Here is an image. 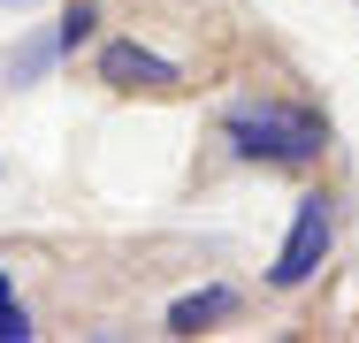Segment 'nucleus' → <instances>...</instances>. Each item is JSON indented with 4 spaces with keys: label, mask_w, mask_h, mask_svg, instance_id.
I'll return each mask as SVG.
<instances>
[{
    "label": "nucleus",
    "mask_w": 359,
    "mask_h": 343,
    "mask_svg": "<svg viewBox=\"0 0 359 343\" xmlns=\"http://www.w3.org/2000/svg\"><path fill=\"white\" fill-rule=\"evenodd\" d=\"M0 8H31V0H0Z\"/></svg>",
    "instance_id": "nucleus-9"
},
{
    "label": "nucleus",
    "mask_w": 359,
    "mask_h": 343,
    "mask_svg": "<svg viewBox=\"0 0 359 343\" xmlns=\"http://www.w3.org/2000/svg\"><path fill=\"white\" fill-rule=\"evenodd\" d=\"M54 62H62V31H31V38L8 54V84L23 92V84H39V76H46Z\"/></svg>",
    "instance_id": "nucleus-5"
},
{
    "label": "nucleus",
    "mask_w": 359,
    "mask_h": 343,
    "mask_svg": "<svg viewBox=\"0 0 359 343\" xmlns=\"http://www.w3.org/2000/svg\"><path fill=\"white\" fill-rule=\"evenodd\" d=\"M100 76H107L115 92H176V84H184V69L168 62V54H153V46H138V38L100 46Z\"/></svg>",
    "instance_id": "nucleus-3"
},
{
    "label": "nucleus",
    "mask_w": 359,
    "mask_h": 343,
    "mask_svg": "<svg viewBox=\"0 0 359 343\" xmlns=\"http://www.w3.org/2000/svg\"><path fill=\"white\" fill-rule=\"evenodd\" d=\"M222 130L245 160H268V168H306L329 145V122L313 107H283V99H245V107L222 115Z\"/></svg>",
    "instance_id": "nucleus-1"
},
{
    "label": "nucleus",
    "mask_w": 359,
    "mask_h": 343,
    "mask_svg": "<svg viewBox=\"0 0 359 343\" xmlns=\"http://www.w3.org/2000/svg\"><path fill=\"white\" fill-rule=\"evenodd\" d=\"M329 237H337L329 191H306V199L290 206V237H283V252H276V267H268V282H276V290L313 282V274H321V260H329Z\"/></svg>",
    "instance_id": "nucleus-2"
},
{
    "label": "nucleus",
    "mask_w": 359,
    "mask_h": 343,
    "mask_svg": "<svg viewBox=\"0 0 359 343\" xmlns=\"http://www.w3.org/2000/svg\"><path fill=\"white\" fill-rule=\"evenodd\" d=\"M92 23H100V15H92V8H84V0H76L69 15H62V23H54V31H62V54H76V46H84V38H92Z\"/></svg>",
    "instance_id": "nucleus-6"
},
{
    "label": "nucleus",
    "mask_w": 359,
    "mask_h": 343,
    "mask_svg": "<svg viewBox=\"0 0 359 343\" xmlns=\"http://www.w3.org/2000/svg\"><path fill=\"white\" fill-rule=\"evenodd\" d=\"M222 313H237V290H191V298H176L168 305V336H199L207 321H222Z\"/></svg>",
    "instance_id": "nucleus-4"
},
{
    "label": "nucleus",
    "mask_w": 359,
    "mask_h": 343,
    "mask_svg": "<svg viewBox=\"0 0 359 343\" xmlns=\"http://www.w3.org/2000/svg\"><path fill=\"white\" fill-rule=\"evenodd\" d=\"M31 336H39V328H31V313H23V298H15V305L0 313V343H31Z\"/></svg>",
    "instance_id": "nucleus-7"
},
{
    "label": "nucleus",
    "mask_w": 359,
    "mask_h": 343,
    "mask_svg": "<svg viewBox=\"0 0 359 343\" xmlns=\"http://www.w3.org/2000/svg\"><path fill=\"white\" fill-rule=\"evenodd\" d=\"M8 305H15V282H8V274H0V313H8Z\"/></svg>",
    "instance_id": "nucleus-8"
}]
</instances>
